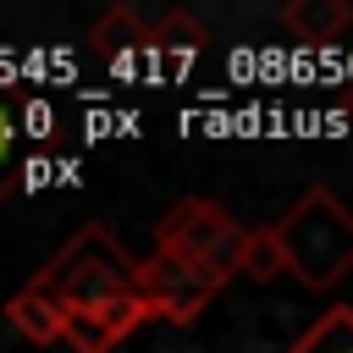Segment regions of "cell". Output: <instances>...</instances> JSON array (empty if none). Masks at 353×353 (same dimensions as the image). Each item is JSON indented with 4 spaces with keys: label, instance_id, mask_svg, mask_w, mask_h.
I'll use <instances>...</instances> for the list:
<instances>
[{
    "label": "cell",
    "instance_id": "6da1fadb",
    "mask_svg": "<svg viewBox=\"0 0 353 353\" xmlns=\"http://www.w3.org/2000/svg\"><path fill=\"white\" fill-rule=\"evenodd\" d=\"M276 237H281V254H287V276H298L314 292L336 287L353 270V210L331 188H309L276 221Z\"/></svg>",
    "mask_w": 353,
    "mask_h": 353
},
{
    "label": "cell",
    "instance_id": "7a4b0ae2",
    "mask_svg": "<svg viewBox=\"0 0 353 353\" xmlns=\"http://www.w3.org/2000/svg\"><path fill=\"white\" fill-rule=\"evenodd\" d=\"M33 287L61 298L66 309H105V303H116L138 287V259H127L121 243L105 226L88 221L83 232H72L50 254V265L33 276Z\"/></svg>",
    "mask_w": 353,
    "mask_h": 353
},
{
    "label": "cell",
    "instance_id": "3957f363",
    "mask_svg": "<svg viewBox=\"0 0 353 353\" xmlns=\"http://www.w3.org/2000/svg\"><path fill=\"white\" fill-rule=\"evenodd\" d=\"M154 248L188 259V265L204 270L215 287H226L232 276H243L248 232H243L215 199H176V204L165 210V221L154 226Z\"/></svg>",
    "mask_w": 353,
    "mask_h": 353
},
{
    "label": "cell",
    "instance_id": "277c9868",
    "mask_svg": "<svg viewBox=\"0 0 353 353\" xmlns=\"http://www.w3.org/2000/svg\"><path fill=\"white\" fill-rule=\"evenodd\" d=\"M221 287L204 276V270H193L188 259H176V254H149V259H138V298L154 309V320H171V325H188V320H199L204 314V303L215 298Z\"/></svg>",
    "mask_w": 353,
    "mask_h": 353
},
{
    "label": "cell",
    "instance_id": "5b68a950",
    "mask_svg": "<svg viewBox=\"0 0 353 353\" xmlns=\"http://www.w3.org/2000/svg\"><path fill=\"white\" fill-rule=\"evenodd\" d=\"M6 320H11V325L28 336V342L50 347V342H66V320H72V309H66L61 298H50V292H39V287L28 281L22 292H11Z\"/></svg>",
    "mask_w": 353,
    "mask_h": 353
},
{
    "label": "cell",
    "instance_id": "8992f818",
    "mask_svg": "<svg viewBox=\"0 0 353 353\" xmlns=\"http://www.w3.org/2000/svg\"><path fill=\"white\" fill-rule=\"evenodd\" d=\"M281 22H287V33L303 39V44H331V39L353 22V11H347L342 0H287V6H281Z\"/></svg>",
    "mask_w": 353,
    "mask_h": 353
},
{
    "label": "cell",
    "instance_id": "52a82bcc",
    "mask_svg": "<svg viewBox=\"0 0 353 353\" xmlns=\"http://www.w3.org/2000/svg\"><path fill=\"white\" fill-rule=\"evenodd\" d=\"M88 44H94V55H121V50H149V22L132 11V6H110L94 28H88Z\"/></svg>",
    "mask_w": 353,
    "mask_h": 353
},
{
    "label": "cell",
    "instance_id": "ba28073f",
    "mask_svg": "<svg viewBox=\"0 0 353 353\" xmlns=\"http://www.w3.org/2000/svg\"><path fill=\"white\" fill-rule=\"evenodd\" d=\"M210 39H204V22L193 11H165L160 22H149V50H182V55H199Z\"/></svg>",
    "mask_w": 353,
    "mask_h": 353
},
{
    "label": "cell",
    "instance_id": "9c48e42d",
    "mask_svg": "<svg viewBox=\"0 0 353 353\" xmlns=\"http://www.w3.org/2000/svg\"><path fill=\"white\" fill-rule=\"evenodd\" d=\"M287 353H353V309H331L320 325H309Z\"/></svg>",
    "mask_w": 353,
    "mask_h": 353
},
{
    "label": "cell",
    "instance_id": "30bf717a",
    "mask_svg": "<svg viewBox=\"0 0 353 353\" xmlns=\"http://www.w3.org/2000/svg\"><path fill=\"white\" fill-rule=\"evenodd\" d=\"M243 276H248V281H276V276H287V254H281L276 226L248 232V248H243Z\"/></svg>",
    "mask_w": 353,
    "mask_h": 353
},
{
    "label": "cell",
    "instance_id": "8fae6325",
    "mask_svg": "<svg viewBox=\"0 0 353 353\" xmlns=\"http://www.w3.org/2000/svg\"><path fill=\"white\" fill-rule=\"evenodd\" d=\"M66 342H72V353H110V347H116V336L105 331V320H99L94 309H72Z\"/></svg>",
    "mask_w": 353,
    "mask_h": 353
},
{
    "label": "cell",
    "instance_id": "7c38bea8",
    "mask_svg": "<svg viewBox=\"0 0 353 353\" xmlns=\"http://www.w3.org/2000/svg\"><path fill=\"white\" fill-rule=\"evenodd\" d=\"M94 314H99V320H105V331H110V336H116V342H121V336H127V331H138V325H143V320H154V309H149V303H143V298H138V287H132V292H127V298H116V303H105V309H94Z\"/></svg>",
    "mask_w": 353,
    "mask_h": 353
},
{
    "label": "cell",
    "instance_id": "4fadbf2b",
    "mask_svg": "<svg viewBox=\"0 0 353 353\" xmlns=\"http://www.w3.org/2000/svg\"><path fill=\"white\" fill-rule=\"evenodd\" d=\"M11 132H17V127H11V110L0 105V160H6V149H11Z\"/></svg>",
    "mask_w": 353,
    "mask_h": 353
}]
</instances>
